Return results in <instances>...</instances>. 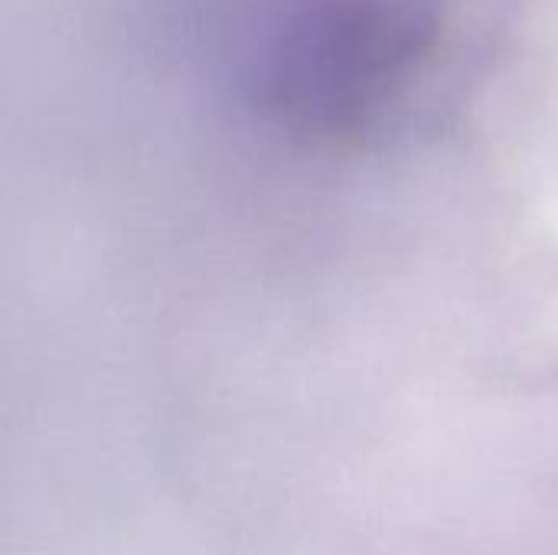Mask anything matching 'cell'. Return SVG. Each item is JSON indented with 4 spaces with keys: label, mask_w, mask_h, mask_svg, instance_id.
I'll return each instance as SVG.
<instances>
[{
    "label": "cell",
    "mask_w": 558,
    "mask_h": 555,
    "mask_svg": "<svg viewBox=\"0 0 558 555\" xmlns=\"http://www.w3.org/2000/svg\"><path fill=\"white\" fill-rule=\"evenodd\" d=\"M435 39V0H304L271 59V105L320 137L363 134L422 72Z\"/></svg>",
    "instance_id": "6da1fadb"
}]
</instances>
